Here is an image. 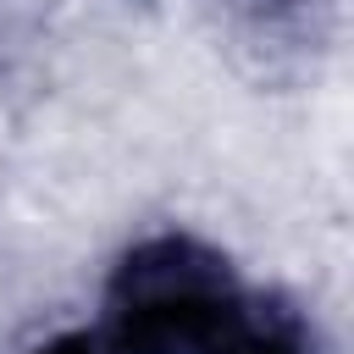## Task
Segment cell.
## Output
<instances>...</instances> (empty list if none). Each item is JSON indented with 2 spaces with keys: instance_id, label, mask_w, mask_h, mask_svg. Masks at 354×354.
<instances>
[{
  "instance_id": "obj_1",
  "label": "cell",
  "mask_w": 354,
  "mask_h": 354,
  "mask_svg": "<svg viewBox=\"0 0 354 354\" xmlns=\"http://www.w3.org/2000/svg\"><path fill=\"white\" fill-rule=\"evenodd\" d=\"M221 254L194 238H149L111 277V354H205L238 304Z\"/></svg>"
},
{
  "instance_id": "obj_3",
  "label": "cell",
  "mask_w": 354,
  "mask_h": 354,
  "mask_svg": "<svg viewBox=\"0 0 354 354\" xmlns=\"http://www.w3.org/2000/svg\"><path fill=\"white\" fill-rule=\"evenodd\" d=\"M33 354H111V348H105V337H88V332H61V337L39 343Z\"/></svg>"
},
{
  "instance_id": "obj_2",
  "label": "cell",
  "mask_w": 354,
  "mask_h": 354,
  "mask_svg": "<svg viewBox=\"0 0 354 354\" xmlns=\"http://www.w3.org/2000/svg\"><path fill=\"white\" fill-rule=\"evenodd\" d=\"M205 354H321V343H315V332L299 310L243 293Z\"/></svg>"
}]
</instances>
